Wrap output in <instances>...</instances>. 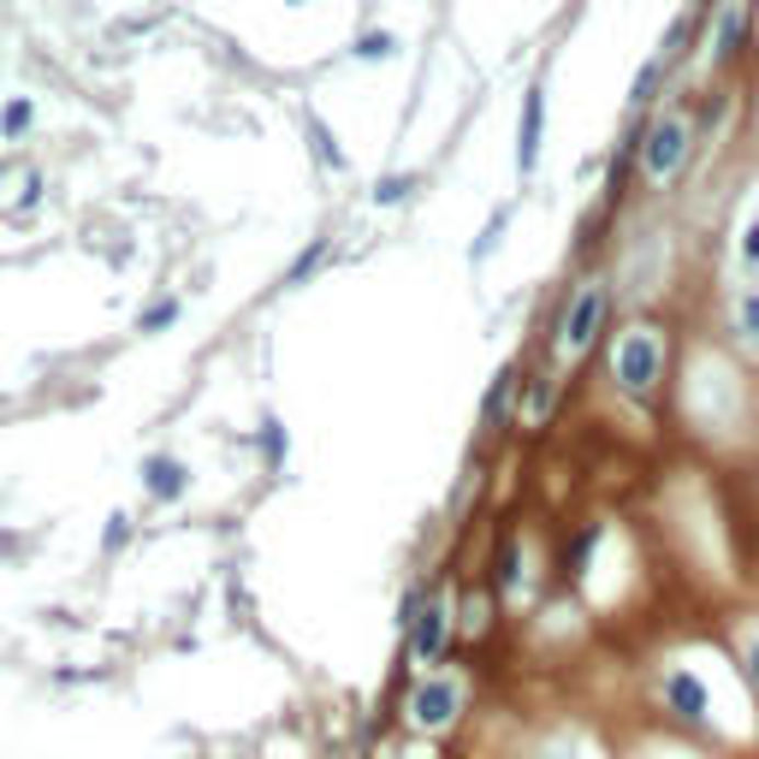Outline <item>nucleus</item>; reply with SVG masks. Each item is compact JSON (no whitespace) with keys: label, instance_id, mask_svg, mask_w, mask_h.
<instances>
[{"label":"nucleus","instance_id":"nucleus-1","mask_svg":"<svg viewBox=\"0 0 759 759\" xmlns=\"http://www.w3.org/2000/svg\"><path fill=\"white\" fill-rule=\"evenodd\" d=\"M410 665L416 670H440L445 653H451V635H457V605H451V593H428L421 605H410Z\"/></svg>","mask_w":759,"mask_h":759},{"label":"nucleus","instance_id":"nucleus-2","mask_svg":"<svg viewBox=\"0 0 759 759\" xmlns=\"http://www.w3.org/2000/svg\"><path fill=\"white\" fill-rule=\"evenodd\" d=\"M611 374H618V386L630 392V398H653V386H659L665 374V339L659 327H630L611 350Z\"/></svg>","mask_w":759,"mask_h":759},{"label":"nucleus","instance_id":"nucleus-3","mask_svg":"<svg viewBox=\"0 0 759 759\" xmlns=\"http://www.w3.org/2000/svg\"><path fill=\"white\" fill-rule=\"evenodd\" d=\"M689 143H694V131L682 113H665V120H653L647 125V137L635 143L641 149V172H647V184H665V179H677L682 172V160H689Z\"/></svg>","mask_w":759,"mask_h":759},{"label":"nucleus","instance_id":"nucleus-4","mask_svg":"<svg viewBox=\"0 0 759 759\" xmlns=\"http://www.w3.org/2000/svg\"><path fill=\"white\" fill-rule=\"evenodd\" d=\"M404 712H410V724L428 729V736H433V729H451V724H457V712H463V682L445 677V670H421L410 700H404Z\"/></svg>","mask_w":759,"mask_h":759},{"label":"nucleus","instance_id":"nucleus-5","mask_svg":"<svg viewBox=\"0 0 759 759\" xmlns=\"http://www.w3.org/2000/svg\"><path fill=\"white\" fill-rule=\"evenodd\" d=\"M605 285H581L564 309V327H558V356H588V344L600 339L605 327Z\"/></svg>","mask_w":759,"mask_h":759},{"label":"nucleus","instance_id":"nucleus-6","mask_svg":"<svg viewBox=\"0 0 759 759\" xmlns=\"http://www.w3.org/2000/svg\"><path fill=\"white\" fill-rule=\"evenodd\" d=\"M665 706L677 712L682 724H706V689H700L694 670H670L665 677Z\"/></svg>","mask_w":759,"mask_h":759},{"label":"nucleus","instance_id":"nucleus-7","mask_svg":"<svg viewBox=\"0 0 759 759\" xmlns=\"http://www.w3.org/2000/svg\"><path fill=\"white\" fill-rule=\"evenodd\" d=\"M729 332H736L741 350H754L759 356V285H736V297H729Z\"/></svg>","mask_w":759,"mask_h":759},{"label":"nucleus","instance_id":"nucleus-8","mask_svg":"<svg viewBox=\"0 0 759 759\" xmlns=\"http://www.w3.org/2000/svg\"><path fill=\"white\" fill-rule=\"evenodd\" d=\"M540 125H546V95L529 90L522 95V143H517V167L522 172H534V160H540Z\"/></svg>","mask_w":759,"mask_h":759},{"label":"nucleus","instance_id":"nucleus-9","mask_svg":"<svg viewBox=\"0 0 759 759\" xmlns=\"http://www.w3.org/2000/svg\"><path fill=\"white\" fill-rule=\"evenodd\" d=\"M736 261H741V273L759 285V214H748L741 220V238H736Z\"/></svg>","mask_w":759,"mask_h":759},{"label":"nucleus","instance_id":"nucleus-10","mask_svg":"<svg viewBox=\"0 0 759 759\" xmlns=\"http://www.w3.org/2000/svg\"><path fill=\"white\" fill-rule=\"evenodd\" d=\"M457 635H487V593H469L457 605Z\"/></svg>","mask_w":759,"mask_h":759},{"label":"nucleus","instance_id":"nucleus-11","mask_svg":"<svg viewBox=\"0 0 759 759\" xmlns=\"http://www.w3.org/2000/svg\"><path fill=\"white\" fill-rule=\"evenodd\" d=\"M546 410H552V380L540 374L534 386H529V410H522V421H529V428H534V421H546Z\"/></svg>","mask_w":759,"mask_h":759},{"label":"nucleus","instance_id":"nucleus-12","mask_svg":"<svg viewBox=\"0 0 759 759\" xmlns=\"http://www.w3.org/2000/svg\"><path fill=\"white\" fill-rule=\"evenodd\" d=\"M741 24H748V19H741V7H729V12H724V24H718V60H729V54H736Z\"/></svg>","mask_w":759,"mask_h":759},{"label":"nucleus","instance_id":"nucleus-13","mask_svg":"<svg viewBox=\"0 0 759 759\" xmlns=\"http://www.w3.org/2000/svg\"><path fill=\"white\" fill-rule=\"evenodd\" d=\"M499 588L505 593L517 588V534H505V546H499Z\"/></svg>","mask_w":759,"mask_h":759},{"label":"nucleus","instance_id":"nucleus-14","mask_svg":"<svg viewBox=\"0 0 759 759\" xmlns=\"http://www.w3.org/2000/svg\"><path fill=\"white\" fill-rule=\"evenodd\" d=\"M505 392H510V374H499V380H492V392H487V410H480V421H487V428H492V421H499V410H505Z\"/></svg>","mask_w":759,"mask_h":759},{"label":"nucleus","instance_id":"nucleus-15","mask_svg":"<svg viewBox=\"0 0 759 759\" xmlns=\"http://www.w3.org/2000/svg\"><path fill=\"white\" fill-rule=\"evenodd\" d=\"M356 54H362V60H386V54H392V36H386V31H380V36H362Z\"/></svg>","mask_w":759,"mask_h":759},{"label":"nucleus","instance_id":"nucleus-16","mask_svg":"<svg viewBox=\"0 0 759 759\" xmlns=\"http://www.w3.org/2000/svg\"><path fill=\"white\" fill-rule=\"evenodd\" d=\"M149 475H155V492H179V487H184V480H179V463H155Z\"/></svg>","mask_w":759,"mask_h":759},{"label":"nucleus","instance_id":"nucleus-17","mask_svg":"<svg viewBox=\"0 0 759 759\" xmlns=\"http://www.w3.org/2000/svg\"><path fill=\"white\" fill-rule=\"evenodd\" d=\"M404 190H410V179H386V184H380V190H374V202H398V196H404Z\"/></svg>","mask_w":759,"mask_h":759},{"label":"nucleus","instance_id":"nucleus-18","mask_svg":"<svg viewBox=\"0 0 759 759\" xmlns=\"http://www.w3.org/2000/svg\"><path fill=\"white\" fill-rule=\"evenodd\" d=\"M748 677L759 682V641H748Z\"/></svg>","mask_w":759,"mask_h":759},{"label":"nucleus","instance_id":"nucleus-19","mask_svg":"<svg viewBox=\"0 0 759 759\" xmlns=\"http://www.w3.org/2000/svg\"><path fill=\"white\" fill-rule=\"evenodd\" d=\"M534 759H564V754H534Z\"/></svg>","mask_w":759,"mask_h":759}]
</instances>
